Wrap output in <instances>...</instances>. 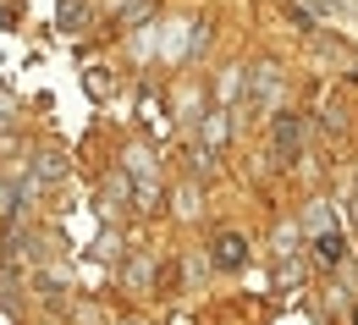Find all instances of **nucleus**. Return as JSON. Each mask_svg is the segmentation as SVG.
I'll return each mask as SVG.
<instances>
[{
    "instance_id": "obj_1",
    "label": "nucleus",
    "mask_w": 358,
    "mask_h": 325,
    "mask_svg": "<svg viewBox=\"0 0 358 325\" xmlns=\"http://www.w3.org/2000/svg\"><path fill=\"white\" fill-rule=\"evenodd\" d=\"M314 259H320V265H336V259H342V232H336V226L314 237Z\"/></svg>"
},
{
    "instance_id": "obj_2",
    "label": "nucleus",
    "mask_w": 358,
    "mask_h": 325,
    "mask_svg": "<svg viewBox=\"0 0 358 325\" xmlns=\"http://www.w3.org/2000/svg\"><path fill=\"white\" fill-rule=\"evenodd\" d=\"M243 259H248V243H243V237H221V243H215V265L231 270V265H243Z\"/></svg>"
},
{
    "instance_id": "obj_3",
    "label": "nucleus",
    "mask_w": 358,
    "mask_h": 325,
    "mask_svg": "<svg viewBox=\"0 0 358 325\" xmlns=\"http://www.w3.org/2000/svg\"><path fill=\"white\" fill-rule=\"evenodd\" d=\"M275 143H281V154H292V149H298V122H292V116L275 127Z\"/></svg>"
},
{
    "instance_id": "obj_4",
    "label": "nucleus",
    "mask_w": 358,
    "mask_h": 325,
    "mask_svg": "<svg viewBox=\"0 0 358 325\" xmlns=\"http://www.w3.org/2000/svg\"><path fill=\"white\" fill-rule=\"evenodd\" d=\"M353 325H358V315H353Z\"/></svg>"
}]
</instances>
